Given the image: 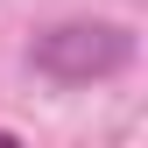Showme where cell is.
Here are the masks:
<instances>
[{
  "label": "cell",
  "mask_w": 148,
  "mask_h": 148,
  "mask_svg": "<svg viewBox=\"0 0 148 148\" xmlns=\"http://www.w3.org/2000/svg\"><path fill=\"white\" fill-rule=\"evenodd\" d=\"M28 64L57 85H92V78H113V71L134 64V35L120 21H57L35 35Z\"/></svg>",
  "instance_id": "6da1fadb"
}]
</instances>
